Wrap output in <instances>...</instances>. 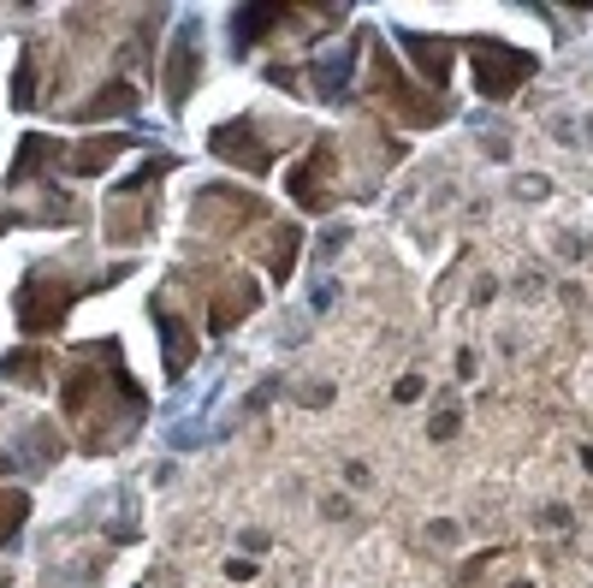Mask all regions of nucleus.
<instances>
[{
	"mask_svg": "<svg viewBox=\"0 0 593 588\" xmlns=\"http://www.w3.org/2000/svg\"><path fill=\"white\" fill-rule=\"evenodd\" d=\"M475 60H481V90L486 96H504L511 83H522L534 72V60L529 54H516V48H504V42H475Z\"/></svg>",
	"mask_w": 593,
	"mask_h": 588,
	"instance_id": "f257e3e1",
	"label": "nucleus"
}]
</instances>
